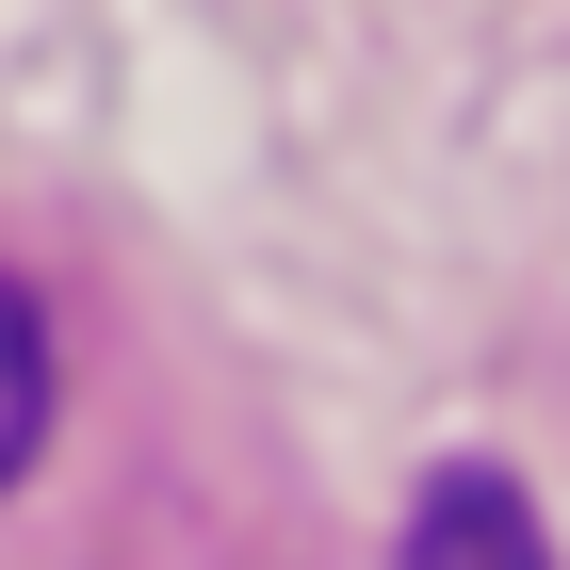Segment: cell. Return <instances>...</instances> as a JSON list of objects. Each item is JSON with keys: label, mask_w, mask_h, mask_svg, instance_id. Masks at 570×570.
Masks as SVG:
<instances>
[{"label": "cell", "mask_w": 570, "mask_h": 570, "mask_svg": "<svg viewBox=\"0 0 570 570\" xmlns=\"http://www.w3.org/2000/svg\"><path fill=\"white\" fill-rule=\"evenodd\" d=\"M407 570H554V554H538V505L505 473H440L407 505Z\"/></svg>", "instance_id": "obj_1"}, {"label": "cell", "mask_w": 570, "mask_h": 570, "mask_svg": "<svg viewBox=\"0 0 570 570\" xmlns=\"http://www.w3.org/2000/svg\"><path fill=\"white\" fill-rule=\"evenodd\" d=\"M33 440H49V326H33V294L0 277V489L33 473Z\"/></svg>", "instance_id": "obj_2"}]
</instances>
